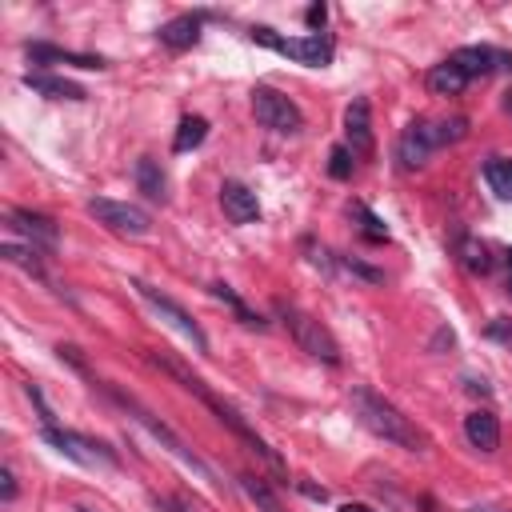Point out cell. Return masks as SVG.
Listing matches in <instances>:
<instances>
[{
	"instance_id": "7402d4cb",
	"label": "cell",
	"mask_w": 512,
	"mask_h": 512,
	"mask_svg": "<svg viewBox=\"0 0 512 512\" xmlns=\"http://www.w3.org/2000/svg\"><path fill=\"white\" fill-rule=\"evenodd\" d=\"M208 292H212V296H216V300H220L224 308H232V316H236V320H240L244 328H256V332H264V328H268V320H264L260 312H252V308H248V304H244V300H240V296H236V292H232V288H228L224 280L208 284Z\"/></svg>"
},
{
	"instance_id": "6da1fadb",
	"label": "cell",
	"mask_w": 512,
	"mask_h": 512,
	"mask_svg": "<svg viewBox=\"0 0 512 512\" xmlns=\"http://www.w3.org/2000/svg\"><path fill=\"white\" fill-rule=\"evenodd\" d=\"M148 364H156L160 372H168V376H172L184 392H192V396H196V400H200V404H204V408H208L224 428H232V432L248 444V452H256V456H260V460H264L280 480H288V468H284L280 452H276V448H268V440H264V436H260V432H256V428H252V424H248V420H244L228 400H220V396H216V392H212V388H208V384H204V380H200L184 360H176V356H172V352H164V348H152V352H148Z\"/></svg>"
},
{
	"instance_id": "e0dca14e",
	"label": "cell",
	"mask_w": 512,
	"mask_h": 512,
	"mask_svg": "<svg viewBox=\"0 0 512 512\" xmlns=\"http://www.w3.org/2000/svg\"><path fill=\"white\" fill-rule=\"evenodd\" d=\"M464 436H468L472 448L496 452V444H500V420H496V412H492V408L468 412V416H464Z\"/></svg>"
},
{
	"instance_id": "9a60e30c",
	"label": "cell",
	"mask_w": 512,
	"mask_h": 512,
	"mask_svg": "<svg viewBox=\"0 0 512 512\" xmlns=\"http://www.w3.org/2000/svg\"><path fill=\"white\" fill-rule=\"evenodd\" d=\"M200 32H204V12H180V16H172L168 24L156 28V40L168 44L172 52H184V48L200 44Z\"/></svg>"
},
{
	"instance_id": "7c38bea8",
	"label": "cell",
	"mask_w": 512,
	"mask_h": 512,
	"mask_svg": "<svg viewBox=\"0 0 512 512\" xmlns=\"http://www.w3.org/2000/svg\"><path fill=\"white\" fill-rule=\"evenodd\" d=\"M344 144L352 156H372L376 152V136H372V108L364 96H352L344 108Z\"/></svg>"
},
{
	"instance_id": "3957f363",
	"label": "cell",
	"mask_w": 512,
	"mask_h": 512,
	"mask_svg": "<svg viewBox=\"0 0 512 512\" xmlns=\"http://www.w3.org/2000/svg\"><path fill=\"white\" fill-rule=\"evenodd\" d=\"M464 136H468V120H464V116H444V120L416 116V120L400 132V140H396V160H400L404 172H412V168H420L432 152H440V148H448V144H460Z\"/></svg>"
},
{
	"instance_id": "d6a6232c",
	"label": "cell",
	"mask_w": 512,
	"mask_h": 512,
	"mask_svg": "<svg viewBox=\"0 0 512 512\" xmlns=\"http://www.w3.org/2000/svg\"><path fill=\"white\" fill-rule=\"evenodd\" d=\"M296 488H300L304 496H312V500H328V488H316V484H308V480H296Z\"/></svg>"
},
{
	"instance_id": "d6986e66",
	"label": "cell",
	"mask_w": 512,
	"mask_h": 512,
	"mask_svg": "<svg viewBox=\"0 0 512 512\" xmlns=\"http://www.w3.org/2000/svg\"><path fill=\"white\" fill-rule=\"evenodd\" d=\"M452 256H456L460 268L472 272V276H488V272H492V252H488V244L476 240V236H456Z\"/></svg>"
},
{
	"instance_id": "30bf717a",
	"label": "cell",
	"mask_w": 512,
	"mask_h": 512,
	"mask_svg": "<svg viewBox=\"0 0 512 512\" xmlns=\"http://www.w3.org/2000/svg\"><path fill=\"white\" fill-rule=\"evenodd\" d=\"M88 216H96V224H104L108 232H120V236H148L152 232V216L140 204H128V200L92 196L88 200Z\"/></svg>"
},
{
	"instance_id": "cb8c5ba5",
	"label": "cell",
	"mask_w": 512,
	"mask_h": 512,
	"mask_svg": "<svg viewBox=\"0 0 512 512\" xmlns=\"http://www.w3.org/2000/svg\"><path fill=\"white\" fill-rule=\"evenodd\" d=\"M236 484H240V492L256 504V512H284L280 500H276V492L268 488V480H260V476H252V472H240Z\"/></svg>"
},
{
	"instance_id": "f35d334b",
	"label": "cell",
	"mask_w": 512,
	"mask_h": 512,
	"mask_svg": "<svg viewBox=\"0 0 512 512\" xmlns=\"http://www.w3.org/2000/svg\"><path fill=\"white\" fill-rule=\"evenodd\" d=\"M76 512H92V508H76Z\"/></svg>"
},
{
	"instance_id": "ac0fdd59",
	"label": "cell",
	"mask_w": 512,
	"mask_h": 512,
	"mask_svg": "<svg viewBox=\"0 0 512 512\" xmlns=\"http://www.w3.org/2000/svg\"><path fill=\"white\" fill-rule=\"evenodd\" d=\"M24 88L48 96V100H84V88L76 80H64V76H52V72H24Z\"/></svg>"
},
{
	"instance_id": "d4e9b609",
	"label": "cell",
	"mask_w": 512,
	"mask_h": 512,
	"mask_svg": "<svg viewBox=\"0 0 512 512\" xmlns=\"http://www.w3.org/2000/svg\"><path fill=\"white\" fill-rule=\"evenodd\" d=\"M204 136H208V120H204V116H184V120L176 124L172 152H192V148L204 144Z\"/></svg>"
},
{
	"instance_id": "52a82bcc",
	"label": "cell",
	"mask_w": 512,
	"mask_h": 512,
	"mask_svg": "<svg viewBox=\"0 0 512 512\" xmlns=\"http://www.w3.org/2000/svg\"><path fill=\"white\" fill-rule=\"evenodd\" d=\"M40 436H44L60 456H68V460H76V464H84V468H96V464L112 468V464H116V452H112L108 444H100V440H92V436H80V432H72V428L40 424Z\"/></svg>"
},
{
	"instance_id": "d590c367",
	"label": "cell",
	"mask_w": 512,
	"mask_h": 512,
	"mask_svg": "<svg viewBox=\"0 0 512 512\" xmlns=\"http://www.w3.org/2000/svg\"><path fill=\"white\" fill-rule=\"evenodd\" d=\"M508 292H512V248H508Z\"/></svg>"
},
{
	"instance_id": "4fadbf2b",
	"label": "cell",
	"mask_w": 512,
	"mask_h": 512,
	"mask_svg": "<svg viewBox=\"0 0 512 512\" xmlns=\"http://www.w3.org/2000/svg\"><path fill=\"white\" fill-rule=\"evenodd\" d=\"M8 228L12 232H20L36 252H56V240H60V232H56V224L44 216V212H32V208H8Z\"/></svg>"
},
{
	"instance_id": "836d02e7",
	"label": "cell",
	"mask_w": 512,
	"mask_h": 512,
	"mask_svg": "<svg viewBox=\"0 0 512 512\" xmlns=\"http://www.w3.org/2000/svg\"><path fill=\"white\" fill-rule=\"evenodd\" d=\"M468 392H480V396H488V392H492V388H488V384H484V380H468Z\"/></svg>"
},
{
	"instance_id": "277c9868",
	"label": "cell",
	"mask_w": 512,
	"mask_h": 512,
	"mask_svg": "<svg viewBox=\"0 0 512 512\" xmlns=\"http://www.w3.org/2000/svg\"><path fill=\"white\" fill-rule=\"evenodd\" d=\"M248 40L252 44H264L272 48L276 56H288L292 64H304V68H328L332 56H336V44L328 32H308V36H284L268 24H252L248 28Z\"/></svg>"
},
{
	"instance_id": "8d00e7d4",
	"label": "cell",
	"mask_w": 512,
	"mask_h": 512,
	"mask_svg": "<svg viewBox=\"0 0 512 512\" xmlns=\"http://www.w3.org/2000/svg\"><path fill=\"white\" fill-rule=\"evenodd\" d=\"M468 512H492V508H468Z\"/></svg>"
},
{
	"instance_id": "9c48e42d",
	"label": "cell",
	"mask_w": 512,
	"mask_h": 512,
	"mask_svg": "<svg viewBox=\"0 0 512 512\" xmlns=\"http://www.w3.org/2000/svg\"><path fill=\"white\" fill-rule=\"evenodd\" d=\"M132 288H136V296H140V300H144V304H148V308H152L160 320H168L176 332H184V336L192 340V348H196V352H208V336H204V328H200V324L188 316V308H184V304H176L168 292L152 288L148 280H132Z\"/></svg>"
},
{
	"instance_id": "ffe728a7",
	"label": "cell",
	"mask_w": 512,
	"mask_h": 512,
	"mask_svg": "<svg viewBox=\"0 0 512 512\" xmlns=\"http://www.w3.org/2000/svg\"><path fill=\"white\" fill-rule=\"evenodd\" d=\"M424 84H428V92H432V96H460V92H464V84H468V76H464V72L444 56L440 64H432V68H428Z\"/></svg>"
},
{
	"instance_id": "4dcf8cb0",
	"label": "cell",
	"mask_w": 512,
	"mask_h": 512,
	"mask_svg": "<svg viewBox=\"0 0 512 512\" xmlns=\"http://www.w3.org/2000/svg\"><path fill=\"white\" fill-rule=\"evenodd\" d=\"M304 20H308V28H324V20H328V8L324 4H308V12H304Z\"/></svg>"
},
{
	"instance_id": "5b68a950",
	"label": "cell",
	"mask_w": 512,
	"mask_h": 512,
	"mask_svg": "<svg viewBox=\"0 0 512 512\" xmlns=\"http://www.w3.org/2000/svg\"><path fill=\"white\" fill-rule=\"evenodd\" d=\"M276 316H280V324L288 328V336L296 340V348L300 352H308L312 360H324V364H340V344H336V336L316 320V316H308L304 308H296V304H276Z\"/></svg>"
},
{
	"instance_id": "1f68e13d",
	"label": "cell",
	"mask_w": 512,
	"mask_h": 512,
	"mask_svg": "<svg viewBox=\"0 0 512 512\" xmlns=\"http://www.w3.org/2000/svg\"><path fill=\"white\" fill-rule=\"evenodd\" d=\"M0 480H4V484H0L4 504H8V500H16V476H12V468H4V472H0Z\"/></svg>"
},
{
	"instance_id": "f1b7e54d",
	"label": "cell",
	"mask_w": 512,
	"mask_h": 512,
	"mask_svg": "<svg viewBox=\"0 0 512 512\" xmlns=\"http://www.w3.org/2000/svg\"><path fill=\"white\" fill-rule=\"evenodd\" d=\"M340 268L352 272V276H364L368 284H380V280H384L380 268H372V264H364V260H352V256H340Z\"/></svg>"
},
{
	"instance_id": "7a4b0ae2",
	"label": "cell",
	"mask_w": 512,
	"mask_h": 512,
	"mask_svg": "<svg viewBox=\"0 0 512 512\" xmlns=\"http://www.w3.org/2000/svg\"><path fill=\"white\" fill-rule=\"evenodd\" d=\"M348 404H352V416L372 432V436H380V440H388V444H396V448H404V452H428V432L416 424V420H408L392 400H384L376 388H368V384H356L352 392H348Z\"/></svg>"
},
{
	"instance_id": "8992f818",
	"label": "cell",
	"mask_w": 512,
	"mask_h": 512,
	"mask_svg": "<svg viewBox=\"0 0 512 512\" xmlns=\"http://www.w3.org/2000/svg\"><path fill=\"white\" fill-rule=\"evenodd\" d=\"M252 112H256V120H260L264 128H272V132H280V136H296V132L304 128L300 104L288 100L284 92L268 88V84H256V88H252Z\"/></svg>"
},
{
	"instance_id": "4316f807",
	"label": "cell",
	"mask_w": 512,
	"mask_h": 512,
	"mask_svg": "<svg viewBox=\"0 0 512 512\" xmlns=\"http://www.w3.org/2000/svg\"><path fill=\"white\" fill-rule=\"evenodd\" d=\"M352 160H356V156L348 152V144H336V148L328 152V176H332V180H348V176H352Z\"/></svg>"
},
{
	"instance_id": "ba28073f",
	"label": "cell",
	"mask_w": 512,
	"mask_h": 512,
	"mask_svg": "<svg viewBox=\"0 0 512 512\" xmlns=\"http://www.w3.org/2000/svg\"><path fill=\"white\" fill-rule=\"evenodd\" d=\"M104 388H108V384H104ZM108 396H112V400H116L124 412H132V416H136V420H140V424H144V428H148V432H152V436H156V440H160V444H164V448H168L176 460H184L192 472H200L204 480H212V468H208V464H204V460H200L192 448H184V440H180V436H176L168 424H160V420H156L148 408H140L132 396H124V392H116V388H108Z\"/></svg>"
},
{
	"instance_id": "2e32d148",
	"label": "cell",
	"mask_w": 512,
	"mask_h": 512,
	"mask_svg": "<svg viewBox=\"0 0 512 512\" xmlns=\"http://www.w3.org/2000/svg\"><path fill=\"white\" fill-rule=\"evenodd\" d=\"M220 208H224V216H228L232 224H252V220L260 216L256 192H252L248 184H240V180H224V184H220Z\"/></svg>"
},
{
	"instance_id": "8fae6325",
	"label": "cell",
	"mask_w": 512,
	"mask_h": 512,
	"mask_svg": "<svg viewBox=\"0 0 512 512\" xmlns=\"http://www.w3.org/2000/svg\"><path fill=\"white\" fill-rule=\"evenodd\" d=\"M448 60H452L468 80L492 76V72H512V52H500V48H492V44H464V48H456Z\"/></svg>"
},
{
	"instance_id": "83f0119b",
	"label": "cell",
	"mask_w": 512,
	"mask_h": 512,
	"mask_svg": "<svg viewBox=\"0 0 512 512\" xmlns=\"http://www.w3.org/2000/svg\"><path fill=\"white\" fill-rule=\"evenodd\" d=\"M352 212L360 216V232H364L368 240H388V228L380 224V216H376V212H368L364 204H352Z\"/></svg>"
},
{
	"instance_id": "484cf974",
	"label": "cell",
	"mask_w": 512,
	"mask_h": 512,
	"mask_svg": "<svg viewBox=\"0 0 512 512\" xmlns=\"http://www.w3.org/2000/svg\"><path fill=\"white\" fill-rule=\"evenodd\" d=\"M484 180L500 200H512V160H504V156L484 160Z\"/></svg>"
},
{
	"instance_id": "74e56055",
	"label": "cell",
	"mask_w": 512,
	"mask_h": 512,
	"mask_svg": "<svg viewBox=\"0 0 512 512\" xmlns=\"http://www.w3.org/2000/svg\"><path fill=\"white\" fill-rule=\"evenodd\" d=\"M504 104H508V112H512V92H508V100H504Z\"/></svg>"
},
{
	"instance_id": "e575fe53",
	"label": "cell",
	"mask_w": 512,
	"mask_h": 512,
	"mask_svg": "<svg viewBox=\"0 0 512 512\" xmlns=\"http://www.w3.org/2000/svg\"><path fill=\"white\" fill-rule=\"evenodd\" d=\"M336 512H376V508H368V504H340Z\"/></svg>"
},
{
	"instance_id": "603a6c76",
	"label": "cell",
	"mask_w": 512,
	"mask_h": 512,
	"mask_svg": "<svg viewBox=\"0 0 512 512\" xmlns=\"http://www.w3.org/2000/svg\"><path fill=\"white\" fill-rule=\"evenodd\" d=\"M0 256L8 260V264H16V268H24L28 276H36V280H48V272H44V252H36L32 244H16V240H4V248H0Z\"/></svg>"
},
{
	"instance_id": "f546056e",
	"label": "cell",
	"mask_w": 512,
	"mask_h": 512,
	"mask_svg": "<svg viewBox=\"0 0 512 512\" xmlns=\"http://www.w3.org/2000/svg\"><path fill=\"white\" fill-rule=\"evenodd\" d=\"M488 336L492 340H500V344H508L512 348V320H504V316H496L492 324H488Z\"/></svg>"
},
{
	"instance_id": "5bb4252c",
	"label": "cell",
	"mask_w": 512,
	"mask_h": 512,
	"mask_svg": "<svg viewBox=\"0 0 512 512\" xmlns=\"http://www.w3.org/2000/svg\"><path fill=\"white\" fill-rule=\"evenodd\" d=\"M24 56L32 60V64H72V68H108V60L104 56H88V52H72V48H60V44H44V40H28L24 44Z\"/></svg>"
},
{
	"instance_id": "44dd1931",
	"label": "cell",
	"mask_w": 512,
	"mask_h": 512,
	"mask_svg": "<svg viewBox=\"0 0 512 512\" xmlns=\"http://www.w3.org/2000/svg\"><path fill=\"white\" fill-rule=\"evenodd\" d=\"M136 188H140L148 200H156V204L168 200V176H164V168H160L152 156H140V160H136Z\"/></svg>"
}]
</instances>
